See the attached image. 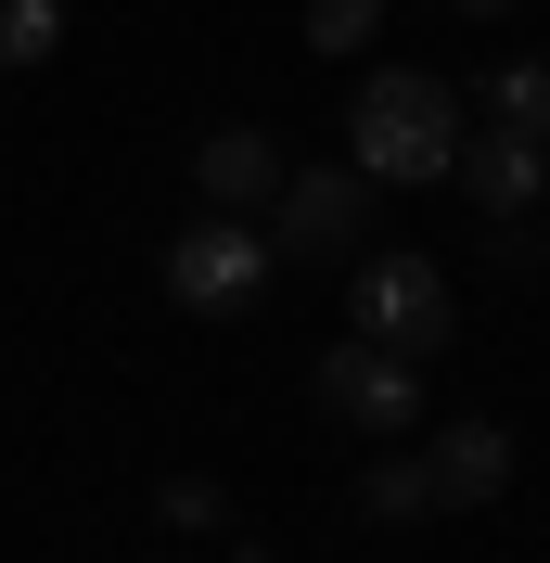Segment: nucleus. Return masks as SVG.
<instances>
[{
    "instance_id": "5",
    "label": "nucleus",
    "mask_w": 550,
    "mask_h": 563,
    "mask_svg": "<svg viewBox=\"0 0 550 563\" xmlns=\"http://www.w3.org/2000/svg\"><path fill=\"white\" fill-rule=\"evenodd\" d=\"M320 410H333L345 435H422V358L345 333V346L320 358Z\"/></svg>"
},
{
    "instance_id": "13",
    "label": "nucleus",
    "mask_w": 550,
    "mask_h": 563,
    "mask_svg": "<svg viewBox=\"0 0 550 563\" xmlns=\"http://www.w3.org/2000/svg\"><path fill=\"white\" fill-rule=\"evenodd\" d=\"M154 512H167L179 538H218V526H231V499H218L206 474H167V499H154Z\"/></svg>"
},
{
    "instance_id": "11",
    "label": "nucleus",
    "mask_w": 550,
    "mask_h": 563,
    "mask_svg": "<svg viewBox=\"0 0 550 563\" xmlns=\"http://www.w3.org/2000/svg\"><path fill=\"white\" fill-rule=\"evenodd\" d=\"M486 115L525 129V141H550V65H499V77H486Z\"/></svg>"
},
{
    "instance_id": "1",
    "label": "nucleus",
    "mask_w": 550,
    "mask_h": 563,
    "mask_svg": "<svg viewBox=\"0 0 550 563\" xmlns=\"http://www.w3.org/2000/svg\"><path fill=\"white\" fill-rule=\"evenodd\" d=\"M345 167L372 192H410V179H448L461 167V90L422 65H372L359 103H345Z\"/></svg>"
},
{
    "instance_id": "7",
    "label": "nucleus",
    "mask_w": 550,
    "mask_h": 563,
    "mask_svg": "<svg viewBox=\"0 0 550 563\" xmlns=\"http://www.w3.org/2000/svg\"><path fill=\"white\" fill-rule=\"evenodd\" d=\"M422 487H436V512H486L513 487V422H448L422 449Z\"/></svg>"
},
{
    "instance_id": "4",
    "label": "nucleus",
    "mask_w": 550,
    "mask_h": 563,
    "mask_svg": "<svg viewBox=\"0 0 550 563\" xmlns=\"http://www.w3.org/2000/svg\"><path fill=\"white\" fill-rule=\"evenodd\" d=\"M345 333H372V346H397V358H436L448 346V269L436 256H359Z\"/></svg>"
},
{
    "instance_id": "10",
    "label": "nucleus",
    "mask_w": 550,
    "mask_h": 563,
    "mask_svg": "<svg viewBox=\"0 0 550 563\" xmlns=\"http://www.w3.org/2000/svg\"><path fill=\"white\" fill-rule=\"evenodd\" d=\"M65 52V0H0V77H26Z\"/></svg>"
},
{
    "instance_id": "3",
    "label": "nucleus",
    "mask_w": 550,
    "mask_h": 563,
    "mask_svg": "<svg viewBox=\"0 0 550 563\" xmlns=\"http://www.w3.org/2000/svg\"><path fill=\"white\" fill-rule=\"evenodd\" d=\"M359 231H372V179H359V167H282V192H270V256H295V269H345Z\"/></svg>"
},
{
    "instance_id": "9",
    "label": "nucleus",
    "mask_w": 550,
    "mask_h": 563,
    "mask_svg": "<svg viewBox=\"0 0 550 563\" xmlns=\"http://www.w3.org/2000/svg\"><path fill=\"white\" fill-rule=\"evenodd\" d=\"M436 512V487H422V449H384L372 474H359V526H422Z\"/></svg>"
},
{
    "instance_id": "14",
    "label": "nucleus",
    "mask_w": 550,
    "mask_h": 563,
    "mask_svg": "<svg viewBox=\"0 0 550 563\" xmlns=\"http://www.w3.org/2000/svg\"><path fill=\"white\" fill-rule=\"evenodd\" d=\"M461 13H474V26H499V13H513V0H461Z\"/></svg>"
},
{
    "instance_id": "6",
    "label": "nucleus",
    "mask_w": 550,
    "mask_h": 563,
    "mask_svg": "<svg viewBox=\"0 0 550 563\" xmlns=\"http://www.w3.org/2000/svg\"><path fill=\"white\" fill-rule=\"evenodd\" d=\"M461 192H474L486 218H538V179H550V141H525V129H461Z\"/></svg>"
},
{
    "instance_id": "2",
    "label": "nucleus",
    "mask_w": 550,
    "mask_h": 563,
    "mask_svg": "<svg viewBox=\"0 0 550 563\" xmlns=\"http://www.w3.org/2000/svg\"><path fill=\"white\" fill-rule=\"evenodd\" d=\"M270 269H282L270 231L231 218V206H206V218L167 244V308H179V320H243L256 295H270Z\"/></svg>"
},
{
    "instance_id": "8",
    "label": "nucleus",
    "mask_w": 550,
    "mask_h": 563,
    "mask_svg": "<svg viewBox=\"0 0 550 563\" xmlns=\"http://www.w3.org/2000/svg\"><path fill=\"white\" fill-rule=\"evenodd\" d=\"M193 179H206V206L256 218V206L282 192V141H270V129H206V154H193Z\"/></svg>"
},
{
    "instance_id": "12",
    "label": "nucleus",
    "mask_w": 550,
    "mask_h": 563,
    "mask_svg": "<svg viewBox=\"0 0 550 563\" xmlns=\"http://www.w3.org/2000/svg\"><path fill=\"white\" fill-rule=\"evenodd\" d=\"M372 26H384V0H308V52H333V65H345Z\"/></svg>"
}]
</instances>
